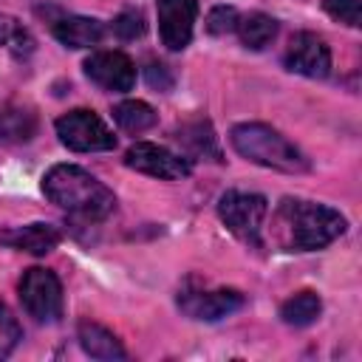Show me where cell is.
I'll list each match as a JSON object with an SVG mask.
<instances>
[{
  "label": "cell",
  "mask_w": 362,
  "mask_h": 362,
  "mask_svg": "<svg viewBox=\"0 0 362 362\" xmlns=\"http://www.w3.org/2000/svg\"><path fill=\"white\" fill-rule=\"evenodd\" d=\"M178 305L192 320H223L243 308V294L238 288H215V291H184L178 297Z\"/></svg>",
  "instance_id": "obj_11"
},
{
  "label": "cell",
  "mask_w": 362,
  "mask_h": 362,
  "mask_svg": "<svg viewBox=\"0 0 362 362\" xmlns=\"http://www.w3.org/2000/svg\"><path fill=\"white\" fill-rule=\"evenodd\" d=\"M85 76L113 93H124L136 85V65L124 51H96L85 59Z\"/></svg>",
  "instance_id": "obj_9"
},
{
  "label": "cell",
  "mask_w": 362,
  "mask_h": 362,
  "mask_svg": "<svg viewBox=\"0 0 362 362\" xmlns=\"http://www.w3.org/2000/svg\"><path fill=\"white\" fill-rule=\"evenodd\" d=\"M277 223V240L288 252H317L334 243L345 232V215H339L334 206L300 201V198H283V204L274 212Z\"/></svg>",
  "instance_id": "obj_1"
},
{
  "label": "cell",
  "mask_w": 362,
  "mask_h": 362,
  "mask_svg": "<svg viewBox=\"0 0 362 362\" xmlns=\"http://www.w3.org/2000/svg\"><path fill=\"white\" fill-rule=\"evenodd\" d=\"M144 76H147V85L156 88V90H170L173 82H175L173 74H170V68L161 65V62H150V65L144 68Z\"/></svg>",
  "instance_id": "obj_25"
},
{
  "label": "cell",
  "mask_w": 362,
  "mask_h": 362,
  "mask_svg": "<svg viewBox=\"0 0 362 362\" xmlns=\"http://www.w3.org/2000/svg\"><path fill=\"white\" fill-rule=\"evenodd\" d=\"M76 337H79L82 351H85L88 356H93V359H124V356H127V351H124V345L119 342V337H116L110 328L99 325V322L82 320Z\"/></svg>",
  "instance_id": "obj_14"
},
{
  "label": "cell",
  "mask_w": 362,
  "mask_h": 362,
  "mask_svg": "<svg viewBox=\"0 0 362 362\" xmlns=\"http://www.w3.org/2000/svg\"><path fill=\"white\" fill-rule=\"evenodd\" d=\"M54 37L68 48H90L105 37V25L93 17H59L54 23Z\"/></svg>",
  "instance_id": "obj_15"
},
{
  "label": "cell",
  "mask_w": 362,
  "mask_h": 362,
  "mask_svg": "<svg viewBox=\"0 0 362 362\" xmlns=\"http://www.w3.org/2000/svg\"><path fill=\"white\" fill-rule=\"evenodd\" d=\"M158 34L170 51H181L192 40V25L198 17V0H158Z\"/></svg>",
  "instance_id": "obj_10"
},
{
  "label": "cell",
  "mask_w": 362,
  "mask_h": 362,
  "mask_svg": "<svg viewBox=\"0 0 362 362\" xmlns=\"http://www.w3.org/2000/svg\"><path fill=\"white\" fill-rule=\"evenodd\" d=\"M42 192L51 204L82 221H105L116 209V195L88 170L76 164H54L42 175Z\"/></svg>",
  "instance_id": "obj_2"
},
{
  "label": "cell",
  "mask_w": 362,
  "mask_h": 362,
  "mask_svg": "<svg viewBox=\"0 0 362 362\" xmlns=\"http://www.w3.org/2000/svg\"><path fill=\"white\" fill-rule=\"evenodd\" d=\"M34 133H37V116L28 107H6L0 113L3 141H28Z\"/></svg>",
  "instance_id": "obj_20"
},
{
  "label": "cell",
  "mask_w": 362,
  "mask_h": 362,
  "mask_svg": "<svg viewBox=\"0 0 362 362\" xmlns=\"http://www.w3.org/2000/svg\"><path fill=\"white\" fill-rule=\"evenodd\" d=\"M235 31H238V37H240V42L246 48L260 51V48H266L277 37V20L269 17V14H263V11H252L243 20H238V28Z\"/></svg>",
  "instance_id": "obj_16"
},
{
  "label": "cell",
  "mask_w": 362,
  "mask_h": 362,
  "mask_svg": "<svg viewBox=\"0 0 362 362\" xmlns=\"http://www.w3.org/2000/svg\"><path fill=\"white\" fill-rule=\"evenodd\" d=\"M232 147L252 164L277 170V173H308L311 161L303 156L300 147H294L283 133L263 122H243L235 124L229 133Z\"/></svg>",
  "instance_id": "obj_3"
},
{
  "label": "cell",
  "mask_w": 362,
  "mask_h": 362,
  "mask_svg": "<svg viewBox=\"0 0 362 362\" xmlns=\"http://www.w3.org/2000/svg\"><path fill=\"white\" fill-rule=\"evenodd\" d=\"M57 136L59 141L74 153H102L116 147L113 130L93 113V110H71L57 119Z\"/></svg>",
  "instance_id": "obj_5"
},
{
  "label": "cell",
  "mask_w": 362,
  "mask_h": 362,
  "mask_svg": "<svg viewBox=\"0 0 362 362\" xmlns=\"http://www.w3.org/2000/svg\"><path fill=\"white\" fill-rule=\"evenodd\" d=\"M124 164L136 173L164 178V181H178L192 173V161H187L181 153H173L167 147H158L153 141H136L124 153Z\"/></svg>",
  "instance_id": "obj_7"
},
{
  "label": "cell",
  "mask_w": 362,
  "mask_h": 362,
  "mask_svg": "<svg viewBox=\"0 0 362 362\" xmlns=\"http://www.w3.org/2000/svg\"><path fill=\"white\" fill-rule=\"evenodd\" d=\"M322 311V303L314 291H300L294 297H288L283 305H280V317L286 325H294V328H303V325H311Z\"/></svg>",
  "instance_id": "obj_19"
},
{
  "label": "cell",
  "mask_w": 362,
  "mask_h": 362,
  "mask_svg": "<svg viewBox=\"0 0 362 362\" xmlns=\"http://www.w3.org/2000/svg\"><path fill=\"white\" fill-rule=\"evenodd\" d=\"M286 68L308 79H325L331 74V48L314 31H297L283 57Z\"/></svg>",
  "instance_id": "obj_8"
},
{
  "label": "cell",
  "mask_w": 362,
  "mask_h": 362,
  "mask_svg": "<svg viewBox=\"0 0 362 362\" xmlns=\"http://www.w3.org/2000/svg\"><path fill=\"white\" fill-rule=\"evenodd\" d=\"M238 11L232 6H215L209 14H206V31L209 34H229L238 28Z\"/></svg>",
  "instance_id": "obj_24"
},
{
  "label": "cell",
  "mask_w": 362,
  "mask_h": 362,
  "mask_svg": "<svg viewBox=\"0 0 362 362\" xmlns=\"http://www.w3.org/2000/svg\"><path fill=\"white\" fill-rule=\"evenodd\" d=\"M113 119L124 133H144L158 122V113L141 99H127L113 107Z\"/></svg>",
  "instance_id": "obj_17"
},
{
  "label": "cell",
  "mask_w": 362,
  "mask_h": 362,
  "mask_svg": "<svg viewBox=\"0 0 362 362\" xmlns=\"http://www.w3.org/2000/svg\"><path fill=\"white\" fill-rule=\"evenodd\" d=\"M0 45L17 59H28L37 48L31 31L17 17H8V14H0Z\"/></svg>",
  "instance_id": "obj_18"
},
{
  "label": "cell",
  "mask_w": 362,
  "mask_h": 362,
  "mask_svg": "<svg viewBox=\"0 0 362 362\" xmlns=\"http://www.w3.org/2000/svg\"><path fill=\"white\" fill-rule=\"evenodd\" d=\"M144 28H147V23H144L141 11H136V8H127V11H122V14L113 20V34H116L119 40H124V42L141 37Z\"/></svg>",
  "instance_id": "obj_22"
},
{
  "label": "cell",
  "mask_w": 362,
  "mask_h": 362,
  "mask_svg": "<svg viewBox=\"0 0 362 362\" xmlns=\"http://www.w3.org/2000/svg\"><path fill=\"white\" fill-rule=\"evenodd\" d=\"M266 212H269V201L257 192L229 189L218 201V215L226 223V229L252 246H260V226Z\"/></svg>",
  "instance_id": "obj_4"
},
{
  "label": "cell",
  "mask_w": 362,
  "mask_h": 362,
  "mask_svg": "<svg viewBox=\"0 0 362 362\" xmlns=\"http://www.w3.org/2000/svg\"><path fill=\"white\" fill-rule=\"evenodd\" d=\"M62 235L57 226L51 223H25V226H11L6 232H0V243L17 252H28V255H48L59 246Z\"/></svg>",
  "instance_id": "obj_12"
},
{
  "label": "cell",
  "mask_w": 362,
  "mask_h": 362,
  "mask_svg": "<svg viewBox=\"0 0 362 362\" xmlns=\"http://www.w3.org/2000/svg\"><path fill=\"white\" fill-rule=\"evenodd\" d=\"M322 8L334 20L345 23L351 28H356L362 23V6H359V0H322Z\"/></svg>",
  "instance_id": "obj_23"
},
{
  "label": "cell",
  "mask_w": 362,
  "mask_h": 362,
  "mask_svg": "<svg viewBox=\"0 0 362 362\" xmlns=\"http://www.w3.org/2000/svg\"><path fill=\"white\" fill-rule=\"evenodd\" d=\"M175 141L181 144L184 150V158L192 161V158H209V161H221V147H218V139H215V130L206 119H195V122H187L175 130Z\"/></svg>",
  "instance_id": "obj_13"
},
{
  "label": "cell",
  "mask_w": 362,
  "mask_h": 362,
  "mask_svg": "<svg viewBox=\"0 0 362 362\" xmlns=\"http://www.w3.org/2000/svg\"><path fill=\"white\" fill-rule=\"evenodd\" d=\"M23 339V328L17 322V317L11 314V308L6 303H0V359H6L17 342Z\"/></svg>",
  "instance_id": "obj_21"
},
{
  "label": "cell",
  "mask_w": 362,
  "mask_h": 362,
  "mask_svg": "<svg viewBox=\"0 0 362 362\" xmlns=\"http://www.w3.org/2000/svg\"><path fill=\"white\" fill-rule=\"evenodd\" d=\"M20 303L37 322H57L62 317V283L48 269H25L20 280Z\"/></svg>",
  "instance_id": "obj_6"
}]
</instances>
